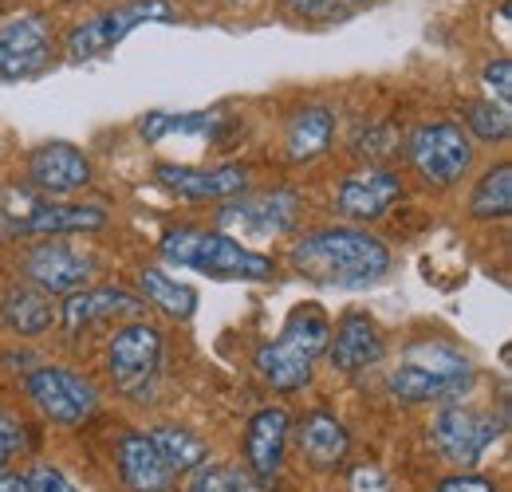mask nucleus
Listing matches in <instances>:
<instances>
[{"label": "nucleus", "mask_w": 512, "mask_h": 492, "mask_svg": "<svg viewBox=\"0 0 512 492\" xmlns=\"http://www.w3.org/2000/svg\"><path fill=\"white\" fill-rule=\"evenodd\" d=\"M288 260L304 280L323 284V288H339V292L375 288L390 272V248L355 225L316 229V233L300 237Z\"/></svg>", "instance_id": "obj_1"}, {"label": "nucleus", "mask_w": 512, "mask_h": 492, "mask_svg": "<svg viewBox=\"0 0 512 492\" xmlns=\"http://www.w3.org/2000/svg\"><path fill=\"white\" fill-rule=\"evenodd\" d=\"M331 343V319L327 311L316 308V304H300L284 319L280 335L260 343L256 347L253 367L256 374L280 390V394H292V390H304L312 382V370H316V359L327 351Z\"/></svg>", "instance_id": "obj_2"}, {"label": "nucleus", "mask_w": 512, "mask_h": 492, "mask_svg": "<svg viewBox=\"0 0 512 492\" xmlns=\"http://www.w3.org/2000/svg\"><path fill=\"white\" fill-rule=\"evenodd\" d=\"M473 382H477V367L469 363V355L438 339H422L406 347L386 386L394 398L410 406H426V402H457L461 394L473 390Z\"/></svg>", "instance_id": "obj_3"}, {"label": "nucleus", "mask_w": 512, "mask_h": 492, "mask_svg": "<svg viewBox=\"0 0 512 492\" xmlns=\"http://www.w3.org/2000/svg\"><path fill=\"white\" fill-rule=\"evenodd\" d=\"M162 256L178 268H193L217 280H272L276 276V260L253 252L241 241L225 237L221 229H197V225H182L170 229L162 237Z\"/></svg>", "instance_id": "obj_4"}, {"label": "nucleus", "mask_w": 512, "mask_h": 492, "mask_svg": "<svg viewBox=\"0 0 512 492\" xmlns=\"http://www.w3.org/2000/svg\"><path fill=\"white\" fill-rule=\"evenodd\" d=\"M174 4L170 0H127L115 4L91 20H79L64 40V52L71 63H87L103 52H111L115 44H123L130 32H138L142 24H174Z\"/></svg>", "instance_id": "obj_5"}, {"label": "nucleus", "mask_w": 512, "mask_h": 492, "mask_svg": "<svg viewBox=\"0 0 512 492\" xmlns=\"http://www.w3.org/2000/svg\"><path fill=\"white\" fill-rule=\"evenodd\" d=\"M406 158L426 185L449 189L473 170V138L457 123H422L406 138Z\"/></svg>", "instance_id": "obj_6"}, {"label": "nucleus", "mask_w": 512, "mask_h": 492, "mask_svg": "<svg viewBox=\"0 0 512 492\" xmlns=\"http://www.w3.org/2000/svg\"><path fill=\"white\" fill-rule=\"evenodd\" d=\"M304 213V197L296 189H264L253 197H241V201H229L221 213H217V225L225 237H245V241H276V237H288L296 229Z\"/></svg>", "instance_id": "obj_7"}, {"label": "nucleus", "mask_w": 512, "mask_h": 492, "mask_svg": "<svg viewBox=\"0 0 512 492\" xmlns=\"http://www.w3.org/2000/svg\"><path fill=\"white\" fill-rule=\"evenodd\" d=\"M430 437H434V449L453 469H477L501 437V418H493L489 410H477V406L449 402L446 410H438Z\"/></svg>", "instance_id": "obj_8"}, {"label": "nucleus", "mask_w": 512, "mask_h": 492, "mask_svg": "<svg viewBox=\"0 0 512 492\" xmlns=\"http://www.w3.org/2000/svg\"><path fill=\"white\" fill-rule=\"evenodd\" d=\"M162 331L154 323H127L111 335L107 343V374L111 382L127 394V398H142L150 390V382L162 370Z\"/></svg>", "instance_id": "obj_9"}, {"label": "nucleus", "mask_w": 512, "mask_h": 492, "mask_svg": "<svg viewBox=\"0 0 512 492\" xmlns=\"http://www.w3.org/2000/svg\"><path fill=\"white\" fill-rule=\"evenodd\" d=\"M28 398L56 426H79L99 410V390L83 374L67 367L32 370L28 374Z\"/></svg>", "instance_id": "obj_10"}, {"label": "nucleus", "mask_w": 512, "mask_h": 492, "mask_svg": "<svg viewBox=\"0 0 512 492\" xmlns=\"http://www.w3.org/2000/svg\"><path fill=\"white\" fill-rule=\"evenodd\" d=\"M56 52L52 28L40 12H16L0 20V79L20 83L40 75Z\"/></svg>", "instance_id": "obj_11"}, {"label": "nucleus", "mask_w": 512, "mask_h": 492, "mask_svg": "<svg viewBox=\"0 0 512 492\" xmlns=\"http://www.w3.org/2000/svg\"><path fill=\"white\" fill-rule=\"evenodd\" d=\"M402 197V178L386 166H367V170H355L347 174L339 189H335V213L347 217V221H379L394 209V201Z\"/></svg>", "instance_id": "obj_12"}, {"label": "nucleus", "mask_w": 512, "mask_h": 492, "mask_svg": "<svg viewBox=\"0 0 512 492\" xmlns=\"http://www.w3.org/2000/svg\"><path fill=\"white\" fill-rule=\"evenodd\" d=\"M288 433H292V418L280 406H264L249 418V426H245V473L253 477V485H272L280 477Z\"/></svg>", "instance_id": "obj_13"}, {"label": "nucleus", "mask_w": 512, "mask_h": 492, "mask_svg": "<svg viewBox=\"0 0 512 492\" xmlns=\"http://www.w3.org/2000/svg\"><path fill=\"white\" fill-rule=\"evenodd\" d=\"M154 178L162 189L186 197V201H225L245 193L249 170L245 166H178V162H162L154 170Z\"/></svg>", "instance_id": "obj_14"}, {"label": "nucleus", "mask_w": 512, "mask_h": 492, "mask_svg": "<svg viewBox=\"0 0 512 492\" xmlns=\"http://www.w3.org/2000/svg\"><path fill=\"white\" fill-rule=\"evenodd\" d=\"M91 256H83L79 248L64 245V241H44L28 252L24 260V272L32 280V288H40L44 296H56V292H79L87 288L91 280Z\"/></svg>", "instance_id": "obj_15"}, {"label": "nucleus", "mask_w": 512, "mask_h": 492, "mask_svg": "<svg viewBox=\"0 0 512 492\" xmlns=\"http://www.w3.org/2000/svg\"><path fill=\"white\" fill-rule=\"evenodd\" d=\"M327 355H331V367L335 370L359 374V370L383 363L386 339H383V331H379V323H375L367 311H347V315L335 323V331H331Z\"/></svg>", "instance_id": "obj_16"}, {"label": "nucleus", "mask_w": 512, "mask_h": 492, "mask_svg": "<svg viewBox=\"0 0 512 492\" xmlns=\"http://www.w3.org/2000/svg\"><path fill=\"white\" fill-rule=\"evenodd\" d=\"M115 469H119V481L127 492H170L174 489V473L170 465L162 461V453L154 449L150 433L130 430L119 437L115 445Z\"/></svg>", "instance_id": "obj_17"}, {"label": "nucleus", "mask_w": 512, "mask_h": 492, "mask_svg": "<svg viewBox=\"0 0 512 492\" xmlns=\"http://www.w3.org/2000/svg\"><path fill=\"white\" fill-rule=\"evenodd\" d=\"M28 182L40 193L67 197V193L91 182V162L67 142H48V146H36L28 154Z\"/></svg>", "instance_id": "obj_18"}, {"label": "nucleus", "mask_w": 512, "mask_h": 492, "mask_svg": "<svg viewBox=\"0 0 512 492\" xmlns=\"http://www.w3.org/2000/svg\"><path fill=\"white\" fill-rule=\"evenodd\" d=\"M296 441H300V453L308 457V465L320 473H335L351 453V433L327 410H312L308 418H300Z\"/></svg>", "instance_id": "obj_19"}, {"label": "nucleus", "mask_w": 512, "mask_h": 492, "mask_svg": "<svg viewBox=\"0 0 512 492\" xmlns=\"http://www.w3.org/2000/svg\"><path fill=\"white\" fill-rule=\"evenodd\" d=\"M146 308L134 292L127 288H115V284H107V288H83V292H71L64 304V331L67 335H79L83 327H91L95 319H115V315H138V311Z\"/></svg>", "instance_id": "obj_20"}, {"label": "nucleus", "mask_w": 512, "mask_h": 492, "mask_svg": "<svg viewBox=\"0 0 512 492\" xmlns=\"http://www.w3.org/2000/svg\"><path fill=\"white\" fill-rule=\"evenodd\" d=\"M107 225L103 205H75V201H36L32 213L20 221V233H99Z\"/></svg>", "instance_id": "obj_21"}, {"label": "nucleus", "mask_w": 512, "mask_h": 492, "mask_svg": "<svg viewBox=\"0 0 512 492\" xmlns=\"http://www.w3.org/2000/svg\"><path fill=\"white\" fill-rule=\"evenodd\" d=\"M331 138H335V111L331 107H304L288 119L284 154H288V162H316L331 150Z\"/></svg>", "instance_id": "obj_22"}, {"label": "nucleus", "mask_w": 512, "mask_h": 492, "mask_svg": "<svg viewBox=\"0 0 512 492\" xmlns=\"http://www.w3.org/2000/svg\"><path fill=\"white\" fill-rule=\"evenodd\" d=\"M142 138L146 142H162L166 134H193V138H209V142H225L229 130H233V119L221 115V111H182V115H170V111H150L142 123Z\"/></svg>", "instance_id": "obj_23"}, {"label": "nucleus", "mask_w": 512, "mask_h": 492, "mask_svg": "<svg viewBox=\"0 0 512 492\" xmlns=\"http://www.w3.org/2000/svg\"><path fill=\"white\" fill-rule=\"evenodd\" d=\"M0 315L16 335H44L56 323V308L40 288H12L4 296Z\"/></svg>", "instance_id": "obj_24"}, {"label": "nucleus", "mask_w": 512, "mask_h": 492, "mask_svg": "<svg viewBox=\"0 0 512 492\" xmlns=\"http://www.w3.org/2000/svg\"><path fill=\"white\" fill-rule=\"evenodd\" d=\"M138 288H142V300L154 304L158 311H166L170 319H190L197 311V292L190 284L166 276L162 268H142L138 272Z\"/></svg>", "instance_id": "obj_25"}, {"label": "nucleus", "mask_w": 512, "mask_h": 492, "mask_svg": "<svg viewBox=\"0 0 512 492\" xmlns=\"http://www.w3.org/2000/svg\"><path fill=\"white\" fill-rule=\"evenodd\" d=\"M150 441L154 449L162 453V461L170 465V473H193L205 457H209V445L205 437H197L193 430H182V426H154L150 430Z\"/></svg>", "instance_id": "obj_26"}, {"label": "nucleus", "mask_w": 512, "mask_h": 492, "mask_svg": "<svg viewBox=\"0 0 512 492\" xmlns=\"http://www.w3.org/2000/svg\"><path fill=\"white\" fill-rule=\"evenodd\" d=\"M469 213L477 221H505L512 213V166L501 162L493 170H485V178L477 182L469 197Z\"/></svg>", "instance_id": "obj_27"}, {"label": "nucleus", "mask_w": 512, "mask_h": 492, "mask_svg": "<svg viewBox=\"0 0 512 492\" xmlns=\"http://www.w3.org/2000/svg\"><path fill=\"white\" fill-rule=\"evenodd\" d=\"M186 492H256L253 477L237 465H221V461H201L190 473Z\"/></svg>", "instance_id": "obj_28"}, {"label": "nucleus", "mask_w": 512, "mask_h": 492, "mask_svg": "<svg viewBox=\"0 0 512 492\" xmlns=\"http://www.w3.org/2000/svg\"><path fill=\"white\" fill-rule=\"evenodd\" d=\"M351 154L367 166H383L390 154H398V130L390 123H359L351 134Z\"/></svg>", "instance_id": "obj_29"}, {"label": "nucleus", "mask_w": 512, "mask_h": 492, "mask_svg": "<svg viewBox=\"0 0 512 492\" xmlns=\"http://www.w3.org/2000/svg\"><path fill=\"white\" fill-rule=\"evenodd\" d=\"M465 123L473 130V138H481V142H505L512 134L509 107H501V103H493V99L469 103V107H465Z\"/></svg>", "instance_id": "obj_30"}, {"label": "nucleus", "mask_w": 512, "mask_h": 492, "mask_svg": "<svg viewBox=\"0 0 512 492\" xmlns=\"http://www.w3.org/2000/svg\"><path fill=\"white\" fill-rule=\"evenodd\" d=\"M28 449V426L12 414H0V469H8Z\"/></svg>", "instance_id": "obj_31"}, {"label": "nucleus", "mask_w": 512, "mask_h": 492, "mask_svg": "<svg viewBox=\"0 0 512 492\" xmlns=\"http://www.w3.org/2000/svg\"><path fill=\"white\" fill-rule=\"evenodd\" d=\"M284 4L300 20H339V16L351 12L355 0H284Z\"/></svg>", "instance_id": "obj_32"}, {"label": "nucleus", "mask_w": 512, "mask_h": 492, "mask_svg": "<svg viewBox=\"0 0 512 492\" xmlns=\"http://www.w3.org/2000/svg\"><path fill=\"white\" fill-rule=\"evenodd\" d=\"M28 485H32V492H79L64 477V469H56V465H48V461H36V465L28 469Z\"/></svg>", "instance_id": "obj_33"}, {"label": "nucleus", "mask_w": 512, "mask_h": 492, "mask_svg": "<svg viewBox=\"0 0 512 492\" xmlns=\"http://www.w3.org/2000/svg\"><path fill=\"white\" fill-rule=\"evenodd\" d=\"M481 79H485V87L497 95V103H501V107H509V99H512V63H509V56H501V60L489 63Z\"/></svg>", "instance_id": "obj_34"}, {"label": "nucleus", "mask_w": 512, "mask_h": 492, "mask_svg": "<svg viewBox=\"0 0 512 492\" xmlns=\"http://www.w3.org/2000/svg\"><path fill=\"white\" fill-rule=\"evenodd\" d=\"M434 492H501V489H497V481H489L481 473H453L446 481H438Z\"/></svg>", "instance_id": "obj_35"}, {"label": "nucleus", "mask_w": 512, "mask_h": 492, "mask_svg": "<svg viewBox=\"0 0 512 492\" xmlns=\"http://www.w3.org/2000/svg\"><path fill=\"white\" fill-rule=\"evenodd\" d=\"M351 492H390V477L379 465H359L351 469Z\"/></svg>", "instance_id": "obj_36"}, {"label": "nucleus", "mask_w": 512, "mask_h": 492, "mask_svg": "<svg viewBox=\"0 0 512 492\" xmlns=\"http://www.w3.org/2000/svg\"><path fill=\"white\" fill-rule=\"evenodd\" d=\"M0 492H32V485H28V473L0 469Z\"/></svg>", "instance_id": "obj_37"}]
</instances>
